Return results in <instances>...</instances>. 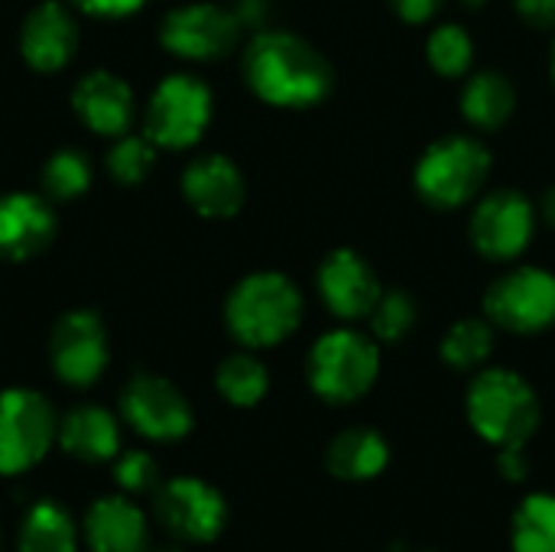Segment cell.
Masks as SVG:
<instances>
[{"mask_svg":"<svg viewBox=\"0 0 555 552\" xmlns=\"http://www.w3.org/2000/svg\"><path fill=\"white\" fill-rule=\"evenodd\" d=\"M81 13L91 16H104V20H117V16H130L137 13L146 0H72Z\"/></svg>","mask_w":555,"mask_h":552,"instance_id":"d6a6232c","label":"cell"},{"mask_svg":"<svg viewBox=\"0 0 555 552\" xmlns=\"http://www.w3.org/2000/svg\"><path fill=\"white\" fill-rule=\"evenodd\" d=\"M182 192H185V202L202 218H231L241 211L247 185H244V172L228 156L208 153L185 166Z\"/></svg>","mask_w":555,"mask_h":552,"instance_id":"9a60e30c","label":"cell"},{"mask_svg":"<svg viewBox=\"0 0 555 552\" xmlns=\"http://www.w3.org/2000/svg\"><path fill=\"white\" fill-rule=\"evenodd\" d=\"M211 120V91L195 75H169L150 98L146 137L163 150H185L202 140Z\"/></svg>","mask_w":555,"mask_h":552,"instance_id":"ba28073f","label":"cell"},{"mask_svg":"<svg viewBox=\"0 0 555 552\" xmlns=\"http://www.w3.org/2000/svg\"><path fill=\"white\" fill-rule=\"evenodd\" d=\"M78 46V29L65 3L46 0L33 7L20 29V52L36 72H59Z\"/></svg>","mask_w":555,"mask_h":552,"instance_id":"e0dca14e","label":"cell"},{"mask_svg":"<svg viewBox=\"0 0 555 552\" xmlns=\"http://www.w3.org/2000/svg\"><path fill=\"white\" fill-rule=\"evenodd\" d=\"M446 0H390V7L406 20V23H426L442 10Z\"/></svg>","mask_w":555,"mask_h":552,"instance_id":"836d02e7","label":"cell"},{"mask_svg":"<svg viewBox=\"0 0 555 552\" xmlns=\"http://www.w3.org/2000/svg\"><path fill=\"white\" fill-rule=\"evenodd\" d=\"M517 107V88L504 72H475L462 91V114L475 130H501Z\"/></svg>","mask_w":555,"mask_h":552,"instance_id":"44dd1931","label":"cell"},{"mask_svg":"<svg viewBox=\"0 0 555 552\" xmlns=\"http://www.w3.org/2000/svg\"><path fill=\"white\" fill-rule=\"evenodd\" d=\"M55 439L59 420L42 394L23 387L0 394V475L36 468Z\"/></svg>","mask_w":555,"mask_h":552,"instance_id":"8992f818","label":"cell"},{"mask_svg":"<svg viewBox=\"0 0 555 552\" xmlns=\"http://www.w3.org/2000/svg\"><path fill=\"white\" fill-rule=\"evenodd\" d=\"M124 420L153 442H176L192 429V407L179 387L156 374H133L120 394Z\"/></svg>","mask_w":555,"mask_h":552,"instance_id":"4fadbf2b","label":"cell"},{"mask_svg":"<svg viewBox=\"0 0 555 552\" xmlns=\"http://www.w3.org/2000/svg\"><path fill=\"white\" fill-rule=\"evenodd\" d=\"M215 384L221 390V397L234 407H254L263 400L267 387H270V377H267V368L254 358V355H231L221 361L218 374H215Z\"/></svg>","mask_w":555,"mask_h":552,"instance_id":"d4e9b609","label":"cell"},{"mask_svg":"<svg viewBox=\"0 0 555 552\" xmlns=\"http://www.w3.org/2000/svg\"><path fill=\"white\" fill-rule=\"evenodd\" d=\"M55 238V215L29 192L0 195V260H29Z\"/></svg>","mask_w":555,"mask_h":552,"instance_id":"2e32d148","label":"cell"},{"mask_svg":"<svg viewBox=\"0 0 555 552\" xmlns=\"http://www.w3.org/2000/svg\"><path fill=\"white\" fill-rule=\"evenodd\" d=\"M156 521L182 543H208L224 527V498L202 478H172L156 488Z\"/></svg>","mask_w":555,"mask_h":552,"instance_id":"8fae6325","label":"cell"},{"mask_svg":"<svg viewBox=\"0 0 555 552\" xmlns=\"http://www.w3.org/2000/svg\"><path fill=\"white\" fill-rule=\"evenodd\" d=\"M91 185V163L78 150H59L42 166V192L55 202H72Z\"/></svg>","mask_w":555,"mask_h":552,"instance_id":"83f0119b","label":"cell"},{"mask_svg":"<svg viewBox=\"0 0 555 552\" xmlns=\"http://www.w3.org/2000/svg\"><path fill=\"white\" fill-rule=\"evenodd\" d=\"M380 371V351L374 338L358 329L325 332L306 361V374L312 390L328 403H351L364 397Z\"/></svg>","mask_w":555,"mask_h":552,"instance_id":"5b68a950","label":"cell"},{"mask_svg":"<svg viewBox=\"0 0 555 552\" xmlns=\"http://www.w3.org/2000/svg\"><path fill=\"white\" fill-rule=\"evenodd\" d=\"M59 446L68 455H75L88 465H98V462L120 455V426L104 407L85 403V407H75L62 416Z\"/></svg>","mask_w":555,"mask_h":552,"instance_id":"ffe728a7","label":"cell"},{"mask_svg":"<svg viewBox=\"0 0 555 552\" xmlns=\"http://www.w3.org/2000/svg\"><path fill=\"white\" fill-rule=\"evenodd\" d=\"M153 552H185V550H179V547H159V550H153Z\"/></svg>","mask_w":555,"mask_h":552,"instance_id":"ab89813d","label":"cell"},{"mask_svg":"<svg viewBox=\"0 0 555 552\" xmlns=\"http://www.w3.org/2000/svg\"><path fill=\"white\" fill-rule=\"evenodd\" d=\"M462 3H465L468 10H481V7H485L488 0H462Z\"/></svg>","mask_w":555,"mask_h":552,"instance_id":"74e56055","label":"cell"},{"mask_svg":"<svg viewBox=\"0 0 555 552\" xmlns=\"http://www.w3.org/2000/svg\"><path fill=\"white\" fill-rule=\"evenodd\" d=\"M49 361L62 384L68 387H91L107 368V332L104 322L88 312L75 309L65 312L49 335Z\"/></svg>","mask_w":555,"mask_h":552,"instance_id":"7c38bea8","label":"cell"},{"mask_svg":"<svg viewBox=\"0 0 555 552\" xmlns=\"http://www.w3.org/2000/svg\"><path fill=\"white\" fill-rule=\"evenodd\" d=\"M75 521L72 514L55 504V501H39L29 508V514L20 524V540L16 550L20 552H75L78 540H75Z\"/></svg>","mask_w":555,"mask_h":552,"instance_id":"603a6c76","label":"cell"},{"mask_svg":"<svg viewBox=\"0 0 555 552\" xmlns=\"http://www.w3.org/2000/svg\"><path fill=\"white\" fill-rule=\"evenodd\" d=\"M514 550L555 552V498L533 495L514 517Z\"/></svg>","mask_w":555,"mask_h":552,"instance_id":"484cf974","label":"cell"},{"mask_svg":"<svg viewBox=\"0 0 555 552\" xmlns=\"http://www.w3.org/2000/svg\"><path fill=\"white\" fill-rule=\"evenodd\" d=\"M231 10L237 13V20L244 23V29H247V26L260 29L263 20H267V0H237Z\"/></svg>","mask_w":555,"mask_h":552,"instance_id":"d590c367","label":"cell"},{"mask_svg":"<svg viewBox=\"0 0 555 552\" xmlns=\"http://www.w3.org/2000/svg\"><path fill=\"white\" fill-rule=\"evenodd\" d=\"M491 176V153L478 137L449 133L426 146L413 182L420 198L436 211H455L478 198Z\"/></svg>","mask_w":555,"mask_h":552,"instance_id":"3957f363","label":"cell"},{"mask_svg":"<svg viewBox=\"0 0 555 552\" xmlns=\"http://www.w3.org/2000/svg\"><path fill=\"white\" fill-rule=\"evenodd\" d=\"M543 218H546V224L555 231V185L543 195Z\"/></svg>","mask_w":555,"mask_h":552,"instance_id":"8d00e7d4","label":"cell"},{"mask_svg":"<svg viewBox=\"0 0 555 552\" xmlns=\"http://www.w3.org/2000/svg\"><path fill=\"white\" fill-rule=\"evenodd\" d=\"M426 59L442 78H462V75H468V68L475 62V42L465 26L442 23L426 39Z\"/></svg>","mask_w":555,"mask_h":552,"instance_id":"4316f807","label":"cell"},{"mask_svg":"<svg viewBox=\"0 0 555 552\" xmlns=\"http://www.w3.org/2000/svg\"><path fill=\"white\" fill-rule=\"evenodd\" d=\"M244 23L234 10L218 3H185L166 13L159 23V42L189 62H215L224 59L241 42Z\"/></svg>","mask_w":555,"mask_h":552,"instance_id":"30bf717a","label":"cell"},{"mask_svg":"<svg viewBox=\"0 0 555 552\" xmlns=\"http://www.w3.org/2000/svg\"><path fill=\"white\" fill-rule=\"evenodd\" d=\"M485 316L517 335L546 332L555 325V273L543 267H514L485 293Z\"/></svg>","mask_w":555,"mask_h":552,"instance_id":"52a82bcc","label":"cell"},{"mask_svg":"<svg viewBox=\"0 0 555 552\" xmlns=\"http://www.w3.org/2000/svg\"><path fill=\"white\" fill-rule=\"evenodd\" d=\"M390 459V449L384 442L380 433L374 429H345L341 436L332 439L328 446V455H325V465L335 478H345V482H364V478H374L384 472Z\"/></svg>","mask_w":555,"mask_h":552,"instance_id":"7402d4cb","label":"cell"},{"mask_svg":"<svg viewBox=\"0 0 555 552\" xmlns=\"http://www.w3.org/2000/svg\"><path fill=\"white\" fill-rule=\"evenodd\" d=\"M494 351V329L488 319H462L442 338V361L455 371L481 368Z\"/></svg>","mask_w":555,"mask_h":552,"instance_id":"cb8c5ba5","label":"cell"},{"mask_svg":"<svg viewBox=\"0 0 555 552\" xmlns=\"http://www.w3.org/2000/svg\"><path fill=\"white\" fill-rule=\"evenodd\" d=\"M367 319H371V332L377 342L397 345L416 325V303L406 290H387V293H380V299Z\"/></svg>","mask_w":555,"mask_h":552,"instance_id":"f1b7e54d","label":"cell"},{"mask_svg":"<svg viewBox=\"0 0 555 552\" xmlns=\"http://www.w3.org/2000/svg\"><path fill=\"white\" fill-rule=\"evenodd\" d=\"M550 72H553V85H555V39H553V59H550Z\"/></svg>","mask_w":555,"mask_h":552,"instance_id":"f35d334b","label":"cell"},{"mask_svg":"<svg viewBox=\"0 0 555 552\" xmlns=\"http://www.w3.org/2000/svg\"><path fill=\"white\" fill-rule=\"evenodd\" d=\"M224 319L241 345L273 348L299 329L302 296L296 283L283 273H250L231 290Z\"/></svg>","mask_w":555,"mask_h":552,"instance_id":"7a4b0ae2","label":"cell"},{"mask_svg":"<svg viewBox=\"0 0 555 552\" xmlns=\"http://www.w3.org/2000/svg\"><path fill=\"white\" fill-rule=\"evenodd\" d=\"M537 231V208L533 202L517 192V189H494L488 192L468 221V234L472 244L481 257L498 260V264H511L517 260Z\"/></svg>","mask_w":555,"mask_h":552,"instance_id":"9c48e42d","label":"cell"},{"mask_svg":"<svg viewBox=\"0 0 555 552\" xmlns=\"http://www.w3.org/2000/svg\"><path fill=\"white\" fill-rule=\"evenodd\" d=\"M514 7L530 29L555 33V0H514Z\"/></svg>","mask_w":555,"mask_h":552,"instance_id":"1f68e13d","label":"cell"},{"mask_svg":"<svg viewBox=\"0 0 555 552\" xmlns=\"http://www.w3.org/2000/svg\"><path fill=\"white\" fill-rule=\"evenodd\" d=\"M72 107L88 130L101 137H124L133 117V91L111 72H91L75 85Z\"/></svg>","mask_w":555,"mask_h":552,"instance_id":"ac0fdd59","label":"cell"},{"mask_svg":"<svg viewBox=\"0 0 555 552\" xmlns=\"http://www.w3.org/2000/svg\"><path fill=\"white\" fill-rule=\"evenodd\" d=\"M156 462L146 452H120L117 465H114V482L120 485V491L127 495H146L156 488Z\"/></svg>","mask_w":555,"mask_h":552,"instance_id":"4dcf8cb0","label":"cell"},{"mask_svg":"<svg viewBox=\"0 0 555 552\" xmlns=\"http://www.w3.org/2000/svg\"><path fill=\"white\" fill-rule=\"evenodd\" d=\"M319 293L335 319L361 322L374 312L384 290L374 267L358 251L338 247L319 267Z\"/></svg>","mask_w":555,"mask_h":552,"instance_id":"5bb4252c","label":"cell"},{"mask_svg":"<svg viewBox=\"0 0 555 552\" xmlns=\"http://www.w3.org/2000/svg\"><path fill=\"white\" fill-rule=\"evenodd\" d=\"M468 420L491 446L517 449L540 426V400L520 374L491 368L468 387Z\"/></svg>","mask_w":555,"mask_h":552,"instance_id":"277c9868","label":"cell"},{"mask_svg":"<svg viewBox=\"0 0 555 552\" xmlns=\"http://www.w3.org/2000/svg\"><path fill=\"white\" fill-rule=\"evenodd\" d=\"M247 88L273 107H312L328 98L335 72L328 59L296 33L257 29L244 49Z\"/></svg>","mask_w":555,"mask_h":552,"instance_id":"6da1fadb","label":"cell"},{"mask_svg":"<svg viewBox=\"0 0 555 552\" xmlns=\"http://www.w3.org/2000/svg\"><path fill=\"white\" fill-rule=\"evenodd\" d=\"M85 540L91 552H150V527L133 501L114 495L85 514Z\"/></svg>","mask_w":555,"mask_h":552,"instance_id":"d6986e66","label":"cell"},{"mask_svg":"<svg viewBox=\"0 0 555 552\" xmlns=\"http://www.w3.org/2000/svg\"><path fill=\"white\" fill-rule=\"evenodd\" d=\"M501 472L511 478V482H524L530 475V462L524 459V446L517 449H501Z\"/></svg>","mask_w":555,"mask_h":552,"instance_id":"e575fe53","label":"cell"},{"mask_svg":"<svg viewBox=\"0 0 555 552\" xmlns=\"http://www.w3.org/2000/svg\"><path fill=\"white\" fill-rule=\"evenodd\" d=\"M156 159V143L150 137H117V143L107 153V169L120 185H137L146 179Z\"/></svg>","mask_w":555,"mask_h":552,"instance_id":"f546056e","label":"cell"}]
</instances>
